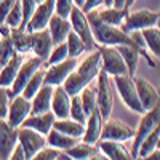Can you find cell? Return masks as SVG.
<instances>
[{"mask_svg":"<svg viewBox=\"0 0 160 160\" xmlns=\"http://www.w3.org/2000/svg\"><path fill=\"white\" fill-rule=\"evenodd\" d=\"M24 59V55L21 53H16L10 61H7L2 68H0V87L3 88H10V85L13 83L16 74H18V69Z\"/></svg>","mask_w":160,"mask_h":160,"instance_id":"25","label":"cell"},{"mask_svg":"<svg viewBox=\"0 0 160 160\" xmlns=\"http://www.w3.org/2000/svg\"><path fill=\"white\" fill-rule=\"evenodd\" d=\"M32 160H71V157L64 151L55 149V148H51V146L47 144L32 157Z\"/></svg>","mask_w":160,"mask_h":160,"instance_id":"36","label":"cell"},{"mask_svg":"<svg viewBox=\"0 0 160 160\" xmlns=\"http://www.w3.org/2000/svg\"><path fill=\"white\" fill-rule=\"evenodd\" d=\"M146 158H148V160H160V149L155 148L152 152H149V155L146 157Z\"/></svg>","mask_w":160,"mask_h":160,"instance_id":"47","label":"cell"},{"mask_svg":"<svg viewBox=\"0 0 160 160\" xmlns=\"http://www.w3.org/2000/svg\"><path fill=\"white\" fill-rule=\"evenodd\" d=\"M47 28H48V31H50L53 45L61 43V42H66V38H68L69 32L72 31V26H71L69 18L59 16V15H56V13L50 18Z\"/></svg>","mask_w":160,"mask_h":160,"instance_id":"21","label":"cell"},{"mask_svg":"<svg viewBox=\"0 0 160 160\" xmlns=\"http://www.w3.org/2000/svg\"><path fill=\"white\" fill-rule=\"evenodd\" d=\"M45 83V68L42 66L40 69H37L34 72V75L28 80V83L24 85L22 91H21V95L24 98H28V99H32L35 93L42 88V85Z\"/></svg>","mask_w":160,"mask_h":160,"instance_id":"31","label":"cell"},{"mask_svg":"<svg viewBox=\"0 0 160 160\" xmlns=\"http://www.w3.org/2000/svg\"><path fill=\"white\" fill-rule=\"evenodd\" d=\"M77 141H78V138L69 136V135L61 133L55 128H51L47 135V144L51 146V148H55V149H59V151H68Z\"/></svg>","mask_w":160,"mask_h":160,"instance_id":"29","label":"cell"},{"mask_svg":"<svg viewBox=\"0 0 160 160\" xmlns=\"http://www.w3.org/2000/svg\"><path fill=\"white\" fill-rule=\"evenodd\" d=\"M87 18L90 22V28L95 37L96 47L98 45H104V47H117V45H135V42L131 40V37L128 34H125L118 26H111L102 22L98 16L96 11L93 10L90 13H87ZM136 47V45H135ZM139 50V48H138Z\"/></svg>","mask_w":160,"mask_h":160,"instance_id":"1","label":"cell"},{"mask_svg":"<svg viewBox=\"0 0 160 160\" xmlns=\"http://www.w3.org/2000/svg\"><path fill=\"white\" fill-rule=\"evenodd\" d=\"M18 142V128L11 127L7 118L0 120V158L7 160Z\"/></svg>","mask_w":160,"mask_h":160,"instance_id":"16","label":"cell"},{"mask_svg":"<svg viewBox=\"0 0 160 160\" xmlns=\"http://www.w3.org/2000/svg\"><path fill=\"white\" fill-rule=\"evenodd\" d=\"M112 7H115V8H125V0H112Z\"/></svg>","mask_w":160,"mask_h":160,"instance_id":"48","label":"cell"},{"mask_svg":"<svg viewBox=\"0 0 160 160\" xmlns=\"http://www.w3.org/2000/svg\"><path fill=\"white\" fill-rule=\"evenodd\" d=\"M10 158H11V160H24V158H26L24 149H22V146L19 144V141L16 142L15 148H13V151H11V154H10Z\"/></svg>","mask_w":160,"mask_h":160,"instance_id":"46","label":"cell"},{"mask_svg":"<svg viewBox=\"0 0 160 160\" xmlns=\"http://www.w3.org/2000/svg\"><path fill=\"white\" fill-rule=\"evenodd\" d=\"M43 62H45V61H43L42 58H38V56H35V55L22 59L19 69H18L16 77H15V80H13V83L10 85V88H8V96H10V99H11L13 96L19 95V93L22 91V88H24V85L28 83V80L34 75V72H35L37 69L42 68Z\"/></svg>","mask_w":160,"mask_h":160,"instance_id":"6","label":"cell"},{"mask_svg":"<svg viewBox=\"0 0 160 160\" xmlns=\"http://www.w3.org/2000/svg\"><path fill=\"white\" fill-rule=\"evenodd\" d=\"M69 117L77 120V122L83 123L87 122V114H85V109L82 106V101H80V96L78 95H74L71 96V108H69Z\"/></svg>","mask_w":160,"mask_h":160,"instance_id":"40","label":"cell"},{"mask_svg":"<svg viewBox=\"0 0 160 160\" xmlns=\"http://www.w3.org/2000/svg\"><path fill=\"white\" fill-rule=\"evenodd\" d=\"M155 26L160 29V11H158V18H157V22H155Z\"/></svg>","mask_w":160,"mask_h":160,"instance_id":"52","label":"cell"},{"mask_svg":"<svg viewBox=\"0 0 160 160\" xmlns=\"http://www.w3.org/2000/svg\"><path fill=\"white\" fill-rule=\"evenodd\" d=\"M158 138H160V120H158V123L155 125V128L142 139V142H141V146H139V149H138L136 158H146V157H148L149 152H152V151L155 149Z\"/></svg>","mask_w":160,"mask_h":160,"instance_id":"33","label":"cell"},{"mask_svg":"<svg viewBox=\"0 0 160 160\" xmlns=\"http://www.w3.org/2000/svg\"><path fill=\"white\" fill-rule=\"evenodd\" d=\"M55 114L51 111L48 112H42V114H31L28 118L22 122L21 127H28V128H32L42 135H48V131L53 128V122H55Z\"/></svg>","mask_w":160,"mask_h":160,"instance_id":"22","label":"cell"},{"mask_svg":"<svg viewBox=\"0 0 160 160\" xmlns=\"http://www.w3.org/2000/svg\"><path fill=\"white\" fill-rule=\"evenodd\" d=\"M8 104H10L8 88L0 87V120H2V118H7V114H8Z\"/></svg>","mask_w":160,"mask_h":160,"instance_id":"43","label":"cell"},{"mask_svg":"<svg viewBox=\"0 0 160 160\" xmlns=\"http://www.w3.org/2000/svg\"><path fill=\"white\" fill-rule=\"evenodd\" d=\"M71 157V160H88V158H99V149L96 144H88L85 141H77L72 148L64 151ZM106 158V157H102Z\"/></svg>","mask_w":160,"mask_h":160,"instance_id":"24","label":"cell"},{"mask_svg":"<svg viewBox=\"0 0 160 160\" xmlns=\"http://www.w3.org/2000/svg\"><path fill=\"white\" fill-rule=\"evenodd\" d=\"M21 22H22V7H21V0H16V3L8 11L3 24L10 29H15V28H19Z\"/></svg>","mask_w":160,"mask_h":160,"instance_id":"39","label":"cell"},{"mask_svg":"<svg viewBox=\"0 0 160 160\" xmlns=\"http://www.w3.org/2000/svg\"><path fill=\"white\" fill-rule=\"evenodd\" d=\"M53 85L50 83H43L34 98L31 99V114H42V112H48L51 108V96H53Z\"/></svg>","mask_w":160,"mask_h":160,"instance_id":"23","label":"cell"},{"mask_svg":"<svg viewBox=\"0 0 160 160\" xmlns=\"http://www.w3.org/2000/svg\"><path fill=\"white\" fill-rule=\"evenodd\" d=\"M111 77L101 71L96 77V104H98V111L101 112L102 118H109L112 115L114 109V93L111 87Z\"/></svg>","mask_w":160,"mask_h":160,"instance_id":"5","label":"cell"},{"mask_svg":"<svg viewBox=\"0 0 160 160\" xmlns=\"http://www.w3.org/2000/svg\"><path fill=\"white\" fill-rule=\"evenodd\" d=\"M53 15H55V0H45L42 3H37L28 26H26V31L34 32V31L45 29Z\"/></svg>","mask_w":160,"mask_h":160,"instance_id":"15","label":"cell"},{"mask_svg":"<svg viewBox=\"0 0 160 160\" xmlns=\"http://www.w3.org/2000/svg\"><path fill=\"white\" fill-rule=\"evenodd\" d=\"M15 3H16V0H0V24H3L8 11Z\"/></svg>","mask_w":160,"mask_h":160,"instance_id":"44","label":"cell"},{"mask_svg":"<svg viewBox=\"0 0 160 160\" xmlns=\"http://www.w3.org/2000/svg\"><path fill=\"white\" fill-rule=\"evenodd\" d=\"M78 96H80V101H82V106L85 109L87 117L95 109H98V104H96V88H93L91 85H87L82 91L78 93Z\"/></svg>","mask_w":160,"mask_h":160,"instance_id":"35","label":"cell"},{"mask_svg":"<svg viewBox=\"0 0 160 160\" xmlns=\"http://www.w3.org/2000/svg\"><path fill=\"white\" fill-rule=\"evenodd\" d=\"M135 2H136V0H125V10H130Z\"/></svg>","mask_w":160,"mask_h":160,"instance_id":"50","label":"cell"},{"mask_svg":"<svg viewBox=\"0 0 160 160\" xmlns=\"http://www.w3.org/2000/svg\"><path fill=\"white\" fill-rule=\"evenodd\" d=\"M148 51H151L155 58H160V29L157 26H151L141 31Z\"/></svg>","mask_w":160,"mask_h":160,"instance_id":"32","label":"cell"},{"mask_svg":"<svg viewBox=\"0 0 160 160\" xmlns=\"http://www.w3.org/2000/svg\"><path fill=\"white\" fill-rule=\"evenodd\" d=\"M117 50L120 51L125 64H127V69H128V75H136V71H138V66H139V61L142 58L141 51L135 47V45H117Z\"/></svg>","mask_w":160,"mask_h":160,"instance_id":"26","label":"cell"},{"mask_svg":"<svg viewBox=\"0 0 160 160\" xmlns=\"http://www.w3.org/2000/svg\"><path fill=\"white\" fill-rule=\"evenodd\" d=\"M75 66H77V58H66L61 62L48 66L45 69V83H50L53 87L62 85L68 75L75 69Z\"/></svg>","mask_w":160,"mask_h":160,"instance_id":"14","label":"cell"},{"mask_svg":"<svg viewBox=\"0 0 160 160\" xmlns=\"http://www.w3.org/2000/svg\"><path fill=\"white\" fill-rule=\"evenodd\" d=\"M51 48H53V40H51L48 28L31 32V53H34L35 56L42 58L45 61L50 55Z\"/></svg>","mask_w":160,"mask_h":160,"instance_id":"17","label":"cell"},{"mask_svg":"<svg viewBox=\"0 0 160 160\" xmlns=\"http://www.w3.org/2000/svg\"><path fill=\"white\" fill-rule=\"evenodd\" d=\"M98 149L101 151V154L109 158V160H131V151L127 149L122 142L118 141H112V139H99L96 142Z\"/></svg>","mask_w":160,"mask_h":160,"instance_id":"18","label":"cell"},{"mask_svg":"<svg viewBox=\"0 0 160 160\" xmlns=\"http://www.w3.org/2000/svg\"><path fill=\"white\" fill-rule=\"evenodd\" d=\"M66 58H69L68 55V45H66V42H61V43H56V45H53L51 51H50V55L48 58L45 59L43 66H51V64H56V62H61L64 61Z\"/></svg>","mask_w":160,"mask_h":160,"instance_id":"37","label":"cell"},{"mask_svg":"<svg viewBox=\"0 0 160 160\" xmlns=\"http://www.w3.org/2000/svg\"><path fill=\"white\" fill-rule=\"evenodd\" d=\"M157 18H158V11H152V10H148V8L135 10V11L128 10L122 26H120V29L125 34H130L133 31H142L146 28L155 26Z\"/></svg>","mask_w":160,"mask_h":160,"instance_id":"7","label":"cell"},{"mask_svg":"<svg viewBox=\"0 0 160 160\" xmlns=\"http://www.w3.org/2000/svg\"><path fill=\"white\" fill-rule=\"evenodd\" d=\"M142 118H141V122L138 125V128L135 130V136H133L131 139V155L133 158H136L138 155V149H139V146L142 142V139L149 135V133L155 128V125L158 123V120H160V101L157 106H154L152 109L149 111H146L144 114H141Z\"/></svg>","mask_w":160,"mask_h":160,"instance_id":"3","label":"cell"},{"mask_svg":"<svg viewBox=\"0 0 160 160\" xmlns=\"http://www.w3.org/2000/svg\"><path fill=\"white\" fill-rule=\"evenodd\" d=\"M16 48L15 45H13V40L8 35H3V37H0V64H5L7 61H10L13 56L16 55Z\"/></svg>","mask_w":160,"mask_h":160,"instance_id":"38","label":"cell"},{"mask_svg":"<svg viewBox=\"0 0 160 160\" xmlns=\"http://www.w3.org/2000/svg\"><path fill=\"white\" fill-rule=\"evenodd\" d=\"M66 45H68V55H69V58H80L83 53H87V47L83 43V40L80 38L74 31L69 32L68 38H66Z\"/></svg>","mask_w":160,"mask_h":160,"instance_id":"34","label":"cell"},{"mask_svg":"<svg viewBox=\"0 0 160 160\" xmlns=\"http://www.w3.org/2000/svg\"><path fill=\"white\" fill-rule=\"evenodd\" d=\"M133 80H135L138 98H139V102L144 108V111H149L154 106H157L158 101H160V90L155 88L149 80H146L144 77L133 75Z\"/></svg>","mask_w":160,"mask_h":160,"instance_id":"13","label":"cell"},{"mask_svg":"<svg viewBox=\"0 0 160 160\" xmlns=\"http://www.w3.org/2000/svg\"><path fill=\"white\" fill-rule=\"evenodd\" d=\"M74 7V0H55V13L59 16L68 18Z\"/></svg>","mask_w":160,"mask_h":160,"instance_id":"42","label":"cell"},{"mask_svg":"<svg viewBox=\"0 0 160 160\" xmlns=\"http://www.w3.org/2000/svg\"><path fill=\"white\" fill-rule=\"evenodd\" d=\"M21 7H22V22L19 26V29H26L37 3H35V0H21Z\"/></svg>","mask_w":160,"mask_h":160,"instance_id":"41","label":"cell"},{"mask_svg":"<svg viewBox=\"0 0 160 160\" xmlns=\"http://www.w3.org/2000/svg\"><path fill=\"white\" fill-rule=\"evenodd\" d=\"M0 68H2V64H0Z\"/></svg>","mask_w":160,"mask_h":160,"instance_id":"55","label":"cell"},{"mask_svg":"<svg viewBox=\"0 0 160 160\" xmlns=\"http://www.w3.org/2000/svg\"><path fill=\"white\" fill-rule=\"evenodd\" d=\"M101 7H104V0H85L82 10H83L85 13H90V11L98 10V8H101Z\"/></svg>","mask_w":160,"mask_h":160,"instance_id":"45","label":"cell"},{"mask_svg":"<svg viewBox=\"0 0 160 160\" xmlns=\"http://www.w3.org/2000/svg\"><path fill=\"white\" fill-rule=\"evenodd\" d=\"M31 115V99L24 98L21 93L13 96L8 104V114H7V122L11 127H21L22 122Z\"/></svg>","mask_w":160,"mask_h":160,"instance_id":"12","label":"cell"},{"mask_svg":"<svg viewBox=\"0 0 160 160\" xmlns=\"http://www.w3.org/2000/svg\"><path fill=\"white\" fill-rule=\"evenodd\" d=\"M95 11H96V16L102 22L111 24V26H118V28L122 26L127 13H128V10H125V8H115V7H104V8H98Z\"/></svg>","mask_w":160,"mask_h":160,"instance_id":"28","label":"cell"},{"mask_svg":"<svg viewBox=\"0 0 160 160\" xmlns=\"http://www.w3.org/2000/svg\"><path fill=\"white\" fill-rule=\"evenodd\" d=\"M42 2H45V0H35V3H42Z\"/></svg>","mask_w":160,"mask_h":160,"instance_id":"54","label":"cell"},{"mask_svg":"<svg viewBox=\"0 0 160 160\" xmlns=\"http://www.w3.org/2000/svg\"><path fill=\"white\" fill-rule=\"evenodd\" d=\"M83 3H85V0H74V5H77V7H80V8L83 7Z\"/></svg>","mask_w":160,"mask_h":160,"instance_id":"51","label":"cell"},{"mask_svg":"<svg viewBox=\"0 0 160 160\" xmlns=\"http://www.w3.org/2000/svg\"><path fill=\"white\" fill-rule=\"evenodd\" d=\"M96 48L101 53V71H104L109 77L128 74L127 64H125L122 55H120V51L117 50V47L98 45Z\"/></svg>","mask_w":160,"mask_h":160,"instance_id":"8","label":"cell"},{"mask_svg":"<svg viewBox=\"0 0 160 160\" xmlns=\"http://www.w3.org/2000/svg\"><path fill=\"white\" fill-rule=\"evenodd\" d=\"M112 82L115 85V90L118 93L122 102L127 106V108L131 112H136V114H144V108L139 102L138 98V91H136V85H135V80H133L131 75L123 74V75H114L112 77Z\"/></svg>","mask_w":160,"mask_h":160,"instance_id":"2","label":"cell"},{"mask_svg":"<svg viewBox=\"0 0 160 160\" xmlns=\"http://www.w3.org/2000/svg\"><path fill=\"white\" fill-rule=\"evenodd\" d=\"M69 21H71V26H72V31L83 40V43L87 47V51H93L96 50V42H95V37H93V32H91V28H90V22H88V18H87V13L74 5L71 13H69Z\"/></svg>","mask_w":160,"mask_h":160,"instance_id":"4","label":"cell"},{"mask_svg":"<svg viewBox=\"0 0 160 160\" xmlns=\"http://www.w3.org/2000/svg\"><path fill=\"white\" fill-rule=\"evenodd\" d=\"M53 128L61 131V133H66L69 136H74V138H82L83 131H85V125L77 122V120L71 118V117H66V118H55L53 122Z\"/></svg>","mask_w":160,"mask_h":160,"instance_id":"27","label":"cell"},{"mask_svg":"<svg viewBox=\"0 0 160 160\" xmlns=\"http://www.w3.org/2000/svg\"><path fill=\"white\" fill-rule=\"evenodd\" d=\"M102 123H104V118L101 115V112L98 109H95L88 117H87V122H85V131L82 135V141L88 142V144H96L101 138V131H102Z\"/></svg>","mask_w":160,"mask_h":160,"instance_id":"20","label":"cell"},{"mask_svg":"<svg viewBox=\"0 0 160 160\" xmlns=\"http://www.w3.org/2000/svg\"><path fill=\"white\" fill-rule=\"evenodd\" d=\"M69 108H71V95L64 90L62 85H56L53 88L50 111L55 114L56 118H66L69 117Z\"/></svg>","mask_w":160,"mask_h":160,"instance_id":"19","label":"cell"},{"mask_svg":"<svg viewBox=\"0 0 160 160\" xmlns=\"http://www.w3.org/2000/svg\"><path fill=\"white\" fill-rule=\"evenodd\" d=\"M8 34H10V28H7L5 24H0V37L8 35Z\"/></svg>","mask_w":160,"mask_h":160,"instance_id":"49","label":"cell"},{"mask_svg":"<svg viewBox=\"0 0 160 160\" xmlns=\"http://www.w3.org/2000/svg\"><path fill=\"white\" fill-rule=\"evenodd\" d=\"M18 141L22 146L26 158L32 160V157L47 146V136L28 127H18Z\"/></svg>","mask_w":160,"mask_h":160,"instance_id":"10","label":"cell"},{"mask_svg":"<svg viewBox=\"0 0 160 160\" xmlns=\"http://www.w3.org/2000/svg\"><path fill=\"white\" fill-rule=\"evenodd\" d=\"M157 149H160V138H158V141H157V146H155Z\"/></svg>","mask_w":160,"mask_h":160,"instance_id":"53","label":"cell"},{"mask_svg":"<svg viewBox=\"0 0 160 160\" xmlns=\"http://www.w3.org/2000/svg\"><path fill=\"white\" fill-rule=\"evenodd\" d=\"M74 71L85 85H90L93 80H96L98 74L101 72V53H99V50L96 48V50L90 51V55L87 58H83L80 62H77Z\"/></svg>","mask_w":160,"mask_h":160,"instance_id":"11","label":"cell"},{"mask_svg":"<svg viewBox=\"0 0 160 160\" xmlns=\"http://www.w3.org/2000/svg\"><path fill=\"white\" fill-rule=\"evenodd\" d=\"M10 37L13 40V45H15L16 51L21 55H28L31 53V32L26 29H10Z\"/></svg>","mask_w":160,"mask_h":160,"instance_id":"30","label":"cell"},{"mask_svg":"<svg viewBox=\"0 0 160 160\" xmlns=\"http://www.w3.org/2000/svg\"><path fill=\"white\" fill-rule=\"evenodd\" d=\"M135 136V128H131L128 123L122 122L118 118H106L102 123V131L99 139H112L118 142L131 141Z\"/></svg>","mask_w":160,"mask_h":160,"instance_id":"9","label":"cell"}]
</instances>
